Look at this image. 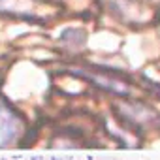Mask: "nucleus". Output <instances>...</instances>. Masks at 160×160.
I'll list each match as a JSON object with an SVG mask.
<instances>
[{"instance_id":"obj_2","label":"nucleus","mask_w":160,"mask_h":160,"mask_svg":"<svg viewBox=\"0 0 160 160\" xmlns=\"http://www.w3.org/2000/svg\"><path fill=\"white\" fill-rule=\"evenodd\" d=\"M73 73H77V75L89 79V81H92L94 85H98V87H102V89H108V91H111V92H117V94H124V92H126V89H124L119 81H115V79H109V77H104V75H96V73H89V72H85V70H75Z\"/></svg>"},{"instance_id":"obj_1","label":"nucleus","mask_w":160,"mask_h":160,"mask_svg":"<svg viewBox=\"0 0 160 160\" xmlns=\"http://www.w3.org/2000/svg\"><path fill=\"white\" fill-rule=\"evenodd\" d=\"M19 132V119L13 111L0 104V147H6Z\"/></svg>"},{"instance_id":"obj_4","label":"nucleus","mask_w":160,"mask_h":160,"mask_svg":"<svg viewBox=\"0 0 160 160\" xmlns=\"http://www.w3.org/2000/svg\"><path fill=\"white\" fill-rule=\"evenodd\" d=\"M30 160H43V158H42V156H32Z\"/></svg>"},{"instance_id":"obj_5","label":"nucleus","mask_w":160,"mask_h":160,"mask_svg":"<svg viewBox=\"0 0 160 160\" xmlns=\"http://www.w3.org/2000/svg\"><path fill=\"white\" fill-rule=\"evenodd\" d=\"M49 160H60V158H58V156H53V158H49Z\"/></svg>"},{"instance_id":"obj_3","label":"nucleus","mask_w":160,"mask_h":160,"mask_svg":"<svg viewBox=\"0 0 160 160\" xmlns=\"http://www.w3.org/2000/svg\"><path fill=\"white\" fill-rule=\"evenodd\" d=\"M151 89H152V92H154L156 96H160V85H156V83H151Z\"/></svg>"}]
</instances>
